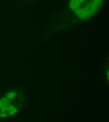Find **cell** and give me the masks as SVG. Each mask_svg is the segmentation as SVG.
<instances>
[{
    "label": "cell",
    "instance_id": "obj_1",
    "mask_svg": "<svg viewBox=\"0 0 109 122\" xmlns=\"http://www.w3.org/2000/svg\"><path fill=\"white\" fill-rule=\"evenodd\" d=\"M104 0H70V9L80 19H88L101 8Z\"/></svg>",
    "mask_w": 109,
    "mask_h": 122
},
{
    "label": "cell",
    "instance_id": "obj_2",
    "mask_svg": "<svg viewBox=\"0 0 109 122\" xmlns=\"http://www.w3.org/2000/svg\"><path fill=\"white\" fill-rule=\"evenodd\" d=\"M18 103L16 93L10 92L0 100V117H10L17 112Z\"/></svg>",
    "mask_w": 109,
    "mask_h": 122
}]
</instances>
